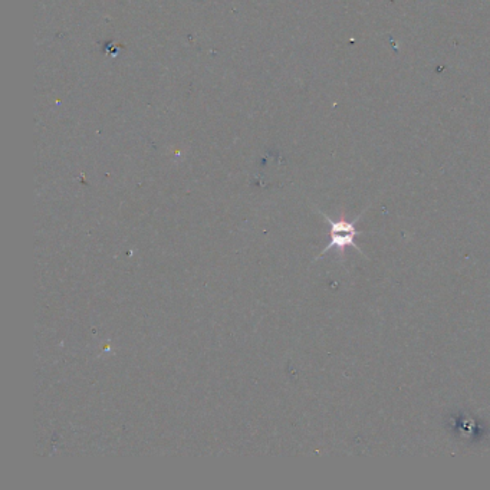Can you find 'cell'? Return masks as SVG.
<instances>
[{"mask_svg": "<svg viewBox=\"0 0 490 490\" xmlns=\"http://www.w3.org/2000/svg\"><path fill=\"white\" fill-rule=\"evenodd\" d=\"M322 216L325 217V220L330 225V243L322 250V253L318 256V259H319L320 256L325 255L326 252L332 250V249H335L340 255H344V252L348 247H354V249L358 250L361 255L365 256V253L362 252V249H359L358 245L355 243V239L359 235H364V232L358 230L357 226H355L361 216L357 217L355 220H351V222H348V220H332L326 214H322Z\"/></svg>", "mask_w": 490, "mask_h": 490, "instance_id": "6da1fadb", "label": "cell"}]
</instances>
